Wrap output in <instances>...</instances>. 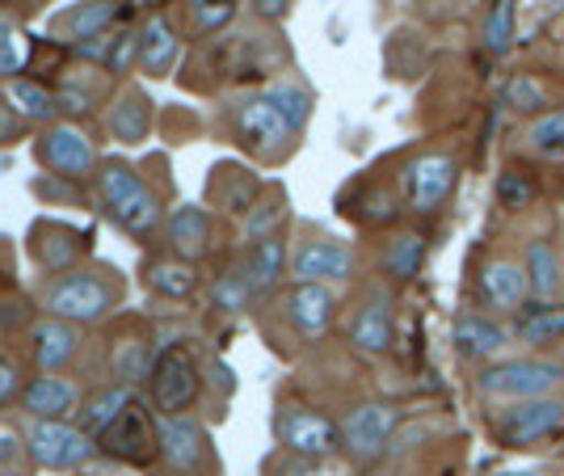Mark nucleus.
Here are the masks:
<instances>
[{
    "instance_id": "7c9ffc66",
    "label": "nucleus",
    "mask_w": 564,
    "mask_h": 476,
    "mask_svg": "<svg viewBox=\"0 0 564 476\" xmlns=\"http://www.w3.org/2000/svg\"><path fill=\"white\" fill-rule=\"evenodd\" d=\"M148 283L156 286L161 295H169V300H182V295L194 291V270L186 262H156L148 270Z\"/></svg>"
},
{
    "instance_id": "a18cd8bd",
    "label": "nucleus",
    "mask_w": 564,
    "mask_h": 476,
    "mask_svg": "<svg viewBox=\"0 0 564 476\" xmlns=\"http://www.w3.org/2000/svg\"><path fill=\"white\" fill-rule=\"evenodd\" d=\"M282 476H337V473H329V468H321L316 459H307V464H295V468H286Z\"/></svg>"
},
{
    "instance_id": "473e14b6",
    "label": "nucleus",
    "mask_w": 564,
    "mask_h": 476,
    "mask_svg": "<svg viewBox=\"0 0 564 476\" xmlns=\"http://www.w3.org/2000/svg\"><path fill=\"white\" fill-rule=\"evenodd\" d=\"M25 55H30L25 34L13 22L0 18V76H4V80H18V72L25 68Z\"/></svg>"
},
{
    "instance_id": "a878e982",
    "label": "nucleus",
    "mask_w": 564,
    "mask_h": 476,
    "mask_svg": "<svg viewBox=\"0 0 564 476\" xmlns=\"http://www.w3.org/2000/svg\"><path fill=\"white\" fill-rule=\"evenodd\" d=\"M110 131H115V140L122 143H140L148 136V101H143L135 89H127V94L115 101V110H110Z\"/></svg>"
},
{
    "instance_id": "c756f323",
    "label": "nucleus",
    "mask_w": 564,
    "mask_h": 476,
    "mask_svg": "<svg viewBox=\"0 0 564 476\" xmlns=\"http://www.w3.org/2000/svg\"><path fill=\"white\" fill-rule=\"evenodd\" d=\"M127 405H131V392H127V388H106V392L94 397L89 409H85V426L101 434V430H110L118 418L127 413Z\"/></svg>"
},
{
    "instance_id": "bb28decb",
    "label": "nucleus",
    "mask_w": 564,
    "mask_h": 476,
    "mask_svg": "<svg viewBox=\"0 0 564 476\" xmlns=\"http://www.w3.org/2000/svg\"><path fill=\"white\" fill-rule=\"evenodd\" d=\"M282 262H286V249H282L279 237H261L258 245H253V253H249V283H253V291H270V286L282 279Z\"/></svg>"
},
{
    "instance_id": "6ab92c4d",
    "label": "nucleus",
    "mask_w": 564,
    "mask_h": 476,
    "mask_svg": "<svg viewBox=\"0 0 564 476\" xmlns=\"http://www.w3.org/2000/svg\"><path fill=\"white\" fill-rule=\"evenodd\" d=\"M101 439H106V447L115 455H127V459H143V455L152 452V422L143 418L135 405H127V413L118 418L110 430H101Z\"/></svg>"
},
{
    "instance_id": "58836bf2",
    "label": "nucleus",
    "mask_w": 564,
    "mask_h": 476,
    "mask_svg": "<svg viewBox=\"0 0 564 476\" xmlns=\"http://www.w3.org/2000/svg\"><path fill=\"white\" fill-rule=\"evenodd\" d=\"M249 295H253V283H249V274H228L224 283H215V304L228 312H240L249 304Z\"/></svg>"
},
{
    "instance_id": "dca6fc26",
    "label": "nucleus",
    "mask_w": 564,
    "mask_h": 476,
    "mask_svg": "<svg viewBox=\"0 0 564 476\" xmlns=\"http://www.w3.org/2000/svg\"><path fill=\"white\" fill-rule=\"evenodd\" d=\"M451 337H455V350L464 358H494L501 346H510V329L497 325L494 316H485V312H464L455 321Z\"/></svg>"
},
{
    "instance_id": "de8ad7c7",
    "label": "nucleus",
    "mask_w": 564,
    "mask_h": 476,
    "mask_svg": "<svg viewBox=\"0 0 564 476\" xmlns=\"http://www.w3.org/2000/svg\"><path fill=\"white\" fill-rule=\"evenodd\" d=\"M506 476H522V473H506Z\"/></svg>"
},
{
    "instance_id": "a211bd4d",
    "label": "nucleus",
    "mask_w": 564,
    "mask_h": 476,
    "mask_svg": "<svg viewBox=\"0 0 564 476\" xmlns=\"http://www.w3.org/2000/svg\"><path fill=\"white\" fill-rule=\"evenodd\" d=\"M76 346H80V334L72 329V321H47V325H39L34 329V358H39V367L43 371H59L72 355H76Z\"/></svg>"
},
{
    "instance_id": "2eb2a0df",
    "label": "nucleus",
    "mask_w": 564,
    "mask_h": 476,
    "mask_svg": "<svg viewBox=\"0 0 564 476\" xmlns=\"http://www.w3.org/2000/svg\"><path fill=\"white\" fill-rule=\"evenodd\" d=\"M527 270L510 258H494V262H485L480 270V295H485V304L497 312H518L522 309V300H527Z\"/></svg>"
},
{
    "instance_id": "393cba45",
    "label": "nucleus",
    "mask_w": 564,
    "mask_h": 476,
    "mask_svg": "<svg viewBox=\"0 0 564 476\" xmlns=\"http://www.w3.org/2000/svg\"><path fill=\"white\" fill-rule=\"evenodd\" d=\"M4 101L13 106V115L18 119H51L55 110H59V101L55 94H47L43 85H34V80H9V89H4Z\"/></svg>"
},
{
    "instance_id": "b1692460",
    "label": "nucleus",
    "mask_w": 564,
    "mask_h": 476,
    "mask_svg": "<svg viewBox=\"0 0 564 476\" xmlns=\"http://www.w3.org/2000/svg\"><path fill=\"white\" fill-rule=\"evenodd\" d=\"M510 337L527 342V346H552V342H564V309L561 304H543V309H531L527 316H518Z\"/></svg>"
},
{
    "instance_id": "79ce46f5",
    "label": "nucleus",
    "mask_w": 564,
    "mask_h": 476,
    "mask_svg": "<svg viewBox=\"0 0 564 476\" xmlns=\"http://www.w3.org/2000/svg\"><path fill=\"white\" fill-rule=\"evenodd\" d=\"M9 140H18V115H13L9 101H0V143Z\"/></svg>"
},
{
    "instance_id": "f03ea898",
    "label": "nucleus",
    "mask_w": 564,
    "mask_h": 476,
    "mask_svg": "<svg viewBox=\"0 0 564 476\" xmlns=\"http://www.w3.org/2000/svg\"><path fill=\"white\" fill-rule=\"evenodd\" d=\"M101 198H106L110 215L131 232H152L161 224V203L148 194V186L127 165L101 169Z\"/></svg>"
},
{
    "instance_id": "ddd939ff",
    "label": "nucleus",
    "mask_w": 564,
    "mask_h": 476,
    "mask_svg": "<svg viewBox=\"0 0 564 476\" xmlns=\"http://www.w3.org/2000/svg\"><path fill=\"white\" fill-rule=\"evenodd\" d=\"M43 161H47L55 173L80 177V173H89V169L97 165V152L80 127L59 122V127H51L47 136H43Z\"/></svg>"
},
{
    "instance_id": "4468645a",
    "label": "nucleus",
    "mask_w": 564,
    "mask_h": 476,
    "mask_svg": "<svg viewBox=\"0 0 564 476\" xmlns=\"http://www.w3.org/2000/svg\"><path fill=\"white\" fill-rule=\"evenodd\" d=\"M333 312H337V300H333V291L325 283H300L286 295V316L304 337L325 334L333 325Z\"/></svg>"
},
{
    "instance_id": "e433bc0d",
    "label": "nucleus",
    "mask_w": 564,
    "mask_h": 476,
    "mask_svg": "<svg viewBox=\"0 0 564 476\" xmlns=\"http://www.w3.org/2000/svg\"><path fill=\"white\" fill-rule=\"evenodd\" d=\"M232 13H236V0H189V18H194V25L203 34L224 30V25L232 22Z\"/></svg>"
},
{
    "instance_id": "412c9836",
    "label": "nucleus",
    "mask_w": 564,
    "mask_h": 476,
    "mask_svg": "<svg viewBox=\"0 0 564 476\" xmlns=\"http://www.w3.org/2000/svg\"><path fill=\"white\" fill-rule=\"evenodd\" d=\"M527 286H531V295L535 300H552L556 291H561V253L547 245V240H531V249H527Z\"/></svg>"
},
{
    "instance_id": "72a5a7b5",
    "label": "nucleus",
    "mask_w": 564,
    "mask_h": 476,
    "mask_svg": "<svg viewBox=\"0 0 564 476\" xmlns=\"http://www.w3.org/2000/svg\"><path fill=\"white\" fill-rule=\"evenodd\" d=\"M497 203L506 207V212H522V207H531V198H535V186H531V177L527 173H518V169H506L501 177H497Z\"/></svg>"
},
{
    "instance_id": "6e6552de",
    "label": "nucleus",
    "mask_w": 564,
    "mask_h": 476,
    "mask_svg": "<svg viewBox=\"0 0 564 476\" xmlns=\"http://www.w3.org/2000/svg\"><path fill=\"white\" fill-rule=\"evenodd\" d=\"M561 422H564V401L540 397V401H518V405H510L494 422V430L506 447H527V443H535L543 434H552Z\"/></svg>"
},
{
    "instance_id": "4be33fe9",
    "label": "nucleus",
    "mask_w": 564,
    "mask_h": 476,
    "mask_svg": "<svg viewBox=\"0 0 564 476\" xmlns=\"http://www.w3.org/2000/svg\"><path fill=\"white\" fill-rule=\"evenodd\" d=\"M25 409L34 413V418H64V413H72V405H76V388L64 380H55V376H39V380L25 388Z\"/></svg>"
},
{
    "instance_id": "f704fd0d",
    "label": "nucleus",
    "mask_w": 564,
    "mask_h": 476,
    "mask_svg": "<svg viewBox=\"0 0 564 476\" xmlns=\"http://www.w3.org/2000/svg\"><path fill=\"white\" fill-rule=\"evenodd\" d=\"M383 262H388V270H392L397 279H413V274H417V266H422V237H413V232L397 237Z\"/></svg>"
},
{
    "instance_id": "9b49d317",
    "label": "nucleus",
    "mask_w": 564,
    "mask_h": 476,
    "mask_svg": "<svg viewBox=\"0 0 564 476\" xmlns=\"http://www.w3.org/2000/svg\"><path fill=\"white\" fill-rule=\"evenodd\" d=\"M392 430H397V409L392 405H358L341 422V443L350 447L358 459H371L388 447V439H392Z\"/></svg>"
},
{
    "instance_id": "f3484780",
    "label": "nucleus",
    "mask_w": 564,
    "mask_h": 476,
    "mask_svg": "<svg viewBox=\"0 0 564 476\" xmlns=\"http://www.w3.org/2000/svg\"><path fill=\"white\" fill-rule=\"evenodd\" d=\"M169 245L182 253V258H203L207 253V240H212V219L203 207H173L165 219Z\"/></svg>"
},
{
    "instance_id": "0eeeda50",
    "label": "nucleus",
    "mask_w": 564,
    "mask_h": 476,
    "mask_svg": "<svg viewBox=\"0 0 564 476\" xmlns=\"http://www.w3.org/2000/svg\"><path fill=\"white\" fill-rule=\"evenodd\" d=\"M198 397V367L186 350H165L152 367V401L161 409V418H173L189 409V401Z\"/></svg>"
},
{
    "instance_id": "09e8293b",
    "label": "nucleus",
    "mask_w": 564,
    "mask_h": 476,
    "mask_svg": "<svg viewBox=\"0 0 564 476\" xmlns=\"http://www.w3.org/2000/svg\"><path fill=\"white\" fill-rule=\"evenodd\" d=\"M561 355H564V342H561Z\"/></svg>"
},
{
    "instance_id": "c85d7f7f",
    "label": "nucleus",
    "mask_w": 564,
    "mask_h": 476,
    "mask_svg": "<svg viewBox=\"0 0 564 476\" xmlns=\"http://www.w3.org/2000/svg\"><path fill=\"white\" fill-rule=\"evenodd\" d=\"M527 143L531 152L540 156H552V161H564V110H547L540 119L527 127Z\"/></svg>"
},
{
    "instance_id": "a19ab883",
    "label": "nucleus",
    "mask_w": 564,
    "mask_h": 476,
    "mask_svg": "<svg viewBox=\"0 0 564 476\" xmlns=\"http://www.w3.org/2000/svg\"><path fill=\"white\" fill-rule=\"evenodd\" d=\"M13 392H18V367L9 358H0V405L13 401Z\"/></svg>"
},
{
    "instance_id": "c9c22d12",
    "label": "nucleus",
    "mask_w": 564,
    "mask_h": 476,
    "mask_svg": "<svg viewBox=\"0 0 564 476\" xmlns=\"http://www.w3.org/2000/svg\"><path fill=\"white\" fill-rule=\"evenodd\" d=\"M110 18H115V0H85V4L68 18V25L76 39H94Z\"/></svg>"
},
{
    "instance_id": "cd10ccee",
    "label": "nucleus",
    "mask_w": 564,
    "mask_h": 476,
    "mask_svg": "<svg viewBox=\"0 0 564 476\" xmlns=\"http://www.w3.org/2000/svg\"><path fill=\"white\" fill-rule=\"evenodd\" d=\"M514 30H518V4L514 0H489L485 9V47L494 55H506L514 47Z\"/></svg>"
},
{
    "instance_id": "9d476101",
    "label": "nucleus",
    "mask_w": 564,
    "mask_h": 476,
    "mask_svg": "<svg viewBox=\"0 0 564 476\" xmlns=\"http://www.w3.org/2000/svg\"><path fill=\"white\" fill-rule=\"evenodd\" d=\"M156 447H161V455L169 459V468H177V473H194V468H203V459H207L203 426H198L194 418H186V413L161 418V426H156Z\"/></svg>"
},
{
    "instance_id": "37998d69",
    "label": "nucleus",
    "mask_w": 564,
    "mask_h": 476,
    "mask_svg": "<svg viewBox=\"0 0 564 476\" xmlns=\"http://www.w3.org/2000/svg\"><path fill=\"white\" fill-rule=\"evenodd\" d=\"M55 101H59V110H68V115H85V110H89V106H85L89 97L85 94H59Z\"/></svg>"
},
{
    "instance_id": "2f4dec72",
    "label": "nucleus",
    "mask_w": 564,
    "mask_h": 476,
    "mask_svg": "<svg viewBox=\"0 0 564 476\" xmlns=\"http://www.w3.org/2000/svg\"><path fill=\"white\" fill-rule=\"evenodd\" d=\"M265 94L274 97V106L286 115V122H291L295 131H304L307 119H312V94H307V89H300V85H270Z\"/></svg>"
},
{
    "instance_id": "ea45409f",
    "label": "nucleus",
    "mask_w": 564,
    "mask_h": 476,
    "mask_svg": "<svg viewBox=\"0 0 564 476\" xmlns=\"http://www.w3.org/2000/svg\"><path fill=\"white\" fill-rule=\"evenodd\" d=\"M131 55H140V39L122 34V39H118V51H110V68L127 72V68H131Z\"/></svg>"
},
{
    "instance_id": "5701e85b",
    "label": "nucleus",
    "mask_w": 564,
    "mask_h": 476,
    "mask_svg": "<svg viewBox=\"0 0 564 476\" xmlns=\"http://www.w3.org/2000/svg\"><path fill=\"white\" fill-rule=\"evenodd\" d=\"M173 60H177V34H173V25L165 18H152L140 34V64L152 76H165L173 68Z\"/></svg>"
},
{
    "instance_id": "4c0bfd02",
    "label": "nucleus",
    "mask_w": 564,
    "mask_h": 476,
    "mask_svg": "<svg viewBox=\"0 0 564 476\" xmlns=\"http://www.w3.org/2000/svg\"><path fill=\"white\" fill-rule=\"evenodd\" d=\"M506 106H510V110H522V115L540 110V106H547L543 85L535 80V76H514V80L506 85Z\"/></svg>"
},
{
    "instance_id": "f257e3e1",
    "label": "nucleus",
    "mask_w": 564,
    "mask_h": 476,
    "mask_svg": "<svg viewBox=\"0 0 564 476\" xmlns=\"http://www.w3.org/2000/svg\"><path fill=\"white\" fill-rule=\"evenodd\" d=\"M564 380L561 363H543V358H514V363H494L480 371L476 380V392L485 401H540V397H552Z\"/></svg>"
},
{
    "instance_id": "423d86ee",
    "label": "nucleus",
    "mask_w": 564,
    "mask_h": 476,
    "mask_svg": "<svg viewBox=\"0 0 564 476\" xmlns=\"http://www.w3.org/2000/svg\"><path fill=\"white\" fill-rule=\"evenodd\" d=\"M455 177H459V165L447 152H425L417 156L409 173H404V186H409V207L413 212H438L447 203V194L455 191Z\"/></svg>"
},
{
    "instance_id": "aec40b11",
    "label": "nucleus",
    "mask_w": 564,
    "mask_h": 476,
    "mask_svg": "<svg viewBox=\"0 0 564 476\" xmlns=\"http://www.w3.org/2000/svg\"><path fill=\"white\" fill-rule=\"evenodd\" d=\"M354 346L362 350V355H383V350H392V312L383 300H371L367 309L354 316Z\"/></svg>"
},
{
    "instance_id": "7ed1b4c3",
    "label": "nucleus",
    "mask_w": 564,
    "mask_h": 476,
    "mask_svg": "<svg viewBox=\"0 0 564 476\" xmlns=\"http://www.w3.org/2000/svg\"><path fill=\"white\" fill-rule=\"evenodd\" d=\"M115 304V291L110 283H101L94 274H64L59 283L47 286V312L51 316H59V321H80V325H89V321H101L106 312Z\"/></svg>"
},
{
    "instance_id": "f8f14e48",
    "label": "nucleus",
    "mask_w": 564,
    "mask_h": 476,
    "mask_svg": "<svg viewBox=\"0 0 564 476\" xmlns=\"http://www.w3.org/2000/svg\"><path fill=\"white\" fill-rule=\"evenodd\" d=\"M354 270V258L337 240H307L295 253V279L300 283H346Z\"/></svg>"
},
{
    "instance_id": "1a4fd4ad",
    "label": "nucleus",
    "mask_w": 564,
    "mask_h": 476,
    "mask_svg": "<svg viewBox=\"0 0 564 476\" xmlns=\"http://www.w3.org/2000/svg\"><path fill=\"white\" fill-rule=\"evenodd\" d=\"M30 455L39 464H47V468H80L94 455V443L76 426H64L55 418H39L30 426Z\"/></svg>"
},
{
    "instance_id": "39448f33",
    "label": "nucleus",
    "mask_w": 564,
    "mask_h": 476,
    "mask_svg": "<svg viewBox=\"0 0 564 476\" xmlns=\"http://www.w3.org/2000/svg\"><path fill=\"white\" fill-rule=\"evenodd\" d=\"M279 439L300 459H329L341 447V426L316 409H286L279 418Z\"/></svg>"
},
{
    "instance_id": "c03bdc74",
    "label": "nucleus",
    "mask_w": 564,
    "mask_h": 476,
    "mask_svg": "<svg viewBox=\"0 0 564 476\" xmlns=\"http://www.w3.org/2000/svg\"><path fill=\"white\" fill-rule=\"evenodd\" d=\"M253 9H258L261 18H282L291 9V0H253Z\"/></svg>"
},
{
    "instance_id": "49530a36",
    "label": "nucleus",
    "mask_w": 564,
    "mask_h": 476,
    "mask_svg": "<svg viewBox=\"0 0 564 476\" xmlns=\"http://www.w3.org/2000/svg\"><path fill=\"white\" fill-rule=\"evenodd\" d=\"M13 452H18V439H13L9 430H0V464H4V459H9Z\"/></svg>"
},
{
    "instance_id": "20e7f679",
    "label": "nucleus",
    "mask_w": 564,
    "mask_h": 476,
    "mask_svg": "<svg viewBox=\"0 0 564 476\" xmlns=\"http://www.w3.org/2000/svg\"><path fill=\"white\" fill-rule=\"evenodd\" d=\"M236 131H240V140L249 143L253 152H261V156H274V152L286 148L291 136H300V131L286 122V115L274 106L270 94H253L240 101V110H236Z\"/></svg>"
}]
</instances>
